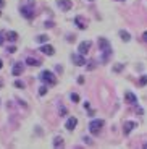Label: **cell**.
Wrapping results in <instances>:
<instances>
[{
    "mask_svg": "<svg viewBox=\"0 0 147 149\" xmlns=\"http://www.w3.org/2000/svg\"><path fill=\"white\" fill-rule=\"evenodd\" d=\"M99 50H102V62H108V57L112 55V45L105 37H99Z\"/></svg>",
    "mask_w": 147,
    "mask_h": 149,
    "instance_id": "6da1fadb",
    "label": "cell"
},
{
    "mask_svg": "<svg viewBox=\"0 0 147 149\" xmlns=\"http://www.w3.org/2000/svg\"><path fill=\"white\" fill-rule=\"evenodd\" d=\"M39 78H41L44 83H47V84H55V83H57V78L53 76V73H52V71H49V70L42 71Z\"/></svg>",
    "mask_w": 147,
    "mask_h": 149,
    "instance_id": "7a4b0ae2",
    "label": "cell"
},
{
    "mask_svg": "<svg viewBox=\"0 0 147 149\" xmlns=\"http://www.w3.org/2000/svg\"><path fill=\"white\" fill-rule=\"evenodd\" d=\"M103 127V120H92L91 123H89V131H91L92 134H99L100 130H102Z\"/></svg>",
    "mask_w": 147,
    "mask_h": 149,
    "instance_id": "3957f363",
    "label": "cell"
},
{
    "mask_svg": "<svg viewBox=\"0 0 147 149\" xmlns=\"http://www.w3.org/2000/svg\"><path fill=\"white\" fill-rule=\"evenodd\" d=\"M134 128H137V123H136V122H131V120H128V122L123 123V133H125L126 136H128V134L131 133Z\"/></svg>",
    "mask_w": 147,
    "mask_h": 149,
    "instance_id": "277c9868",
    "label": "cell"
},
{
    "mask_svg": "<svg viewBox=\"0 0 147 149\" xmlns=\"http://www.w3.org/2000/svg\"><path fill=\"white\" fill-rule=\"evenodd\" d=\"M91 45H92V42H91V41H84V42H81V44H79L78 50H79V54H81V55H86V54L89 52Z\"/></svg>",
    "mask_w": 147,
    "mask_h": 149,
    "instance_id": "5b68a950",
    "label": "cell"
},
{
    "mask_svg": "<svg viewBox=\"0 0 147 149\" xmlns=\"http://www.w3.org/2000/svg\"><path fill=\"white\" fill-rule=\"evenodd\" d=\"M125 102H128V104H131V105H136L137 104V97L134 96L131 91H126L125 93Z\"/></svg>",
    "mask_w": 147,
    "mask_h": 149,
    "instance_id": "8992f818",
    "label": "cell"
},
{
    "mask_svg": "<svg viewBox=\"0 0 147 149\" xmlns=\"http://www.w3.org/2000/svg\"><path fill=\"white\" fill-rule=\"evenodd\" d=\"M71 60H73V63H74V65H78V67H83V65L86 63L84 55H81V54H79V55H76V54H73V55H71Z\"/></svg>",
    "mask_w": 147,
    "mask_h": 149,
    "instance_id": "52a82bcc",
    "label": "cell"
},
{
    "mask_svg": "<svg viewBox=\"0 0 147 149\" xmlns=\"http://www.w3.org/2000/svg\"><path fill=\"white\" fill-rule=\"evenodd\" d=\"M57 3H58V7L62 8L63 11H68L71 7H73V3H71V0H58Z\"/></svg>",
    "mask_w": 147,
    "mask_h": 149,
    "instance_id": "ba28073f",
    "label": "cell"
},
{
    "mask_svg": "<svg viewBox=\"0 0 147 149\" xmlns=\"http://www.w3.org/2000/svg\"><path fill=\"white\" fill-rule=\"evenodd\" d=\"M76 125H78V118L76 117H70V118L66 120V123H65V128L66 130H74Z\"/></svg>",
    "mask_w": 147,
    "mask_h": 149,
    "instance_id": "9c48e42d",
    "label": "cell"
},
{
    "mask_svg": "<svg viewBox=\"0 0 147 149\" xmlns=\"http://www.w3.org/2000/svg\"><path fill=\"white\" fill-rule=\"evenodd\" d=\"M74 24H76L79 29H86V28H87V23H86V19L83 18V16H76V18H74Z\"/></svg>",
    "mask_w": 147,
    "mask_h": 149,
    "instance_id": "30bf717a",
    "label": "cell"
},
{
    "mask_svg": "<svg viewBox=\"0 0 147 149\" xmlns=\"http://www.w3.org/2000/svg\"><path fill=\"white\" fill-rule=\"evenodd\" d=\"M39 50H41L42 54H45V55H53V54H55V49L52 47V45H42L41 49H39Z\"/></svg>",
    "mask_w": 147,
    "mask_h": 149,
    "instance_id": "8fae6325",
    "label": "cell"
},
{
    "mask_svg": "<svg viewBox=\"0 0 147 149\" xmlns=\"http://www.w3.org/2000/svg\"><path fill=\"white\" fill-rule=\"evenodd\" d=\"M23 70H24L23 63H21V62H18V63H15V67H13V74H15V76H19V74L23 73Z\"/></svg>",
    "mask_w": 147,
    "mask_h": 149,
    "instance_id": "7c38bea8",
    "label": "cell"
},
{
    "mask_svg": "<svg viewBox=\"0 0 147 149\" xmlns=\"http://www.w3.org/2000/svg\"><path fill=\"white\" fill-rule=\"evenodd\" d=\"M5 36H7V39H8L10 42H15L16 39H18V33H15V31H8Z\"/></svg>",
    "mask_w": 147,
    "mask_h": 149,
    "instance_id": "4fadbf2b",
    "label": "cell"
},
{
    "mask_svg": "<svg viewBox=\"0 0 147 149\" xmlns=\"http://www.w3.org/2000/svg\"><path fill=\"white\" fill-rule=\"evenodd\" d=\"M21 13L26 16V18H33V16H34V13L31 11L29 7H23V8H21Z\"/></svg>",
    "mask_w": 147,
    "mask_h": 149,
    "instance_id": "5bb4252c",
    "label": "cell"
},
{
    "mask_svg": "<svg viewBox=\"0 0 147 149\" xmlns=\"http://www.w3.org/2000/svg\"><path fill=\"white\" fill-rule=\"evenodd\" d=\"M26 63L28 65H31V67H39L41 65V62L37 58H33V57H28V60H26Z\"/></svg>",
    "mask_w": 147,
    "mask_h": 149,
    "instance_id": "9a60e30c",
    "label": "cell"
},
{
    "mask_svg": "<svg viewBox=\"0 0 147 149\" xmlns=\"http://www.w3.org/2000/svg\"><path fill=\"white\" fill-rule=\"evenodd\" d=\"M120 37H121L125 42H128L129 39H131V36H129V33H126V31H120Z\"/></svg>",
    "mask_w": 147,
    "mask_h": 149,
    "instance_id": "2e32d148",
    "label": "cell"
},
{
    "mask_svg": "<svg viewBox=\"0 0 147 149\" xmlns=\"http://www.w3.org/2000/svg\"><path fill=\"white\" fill-rule=\"evenodd\" d=\"M53 146H55V148H58V146H63V139L60 138V136H57V138L53 139Z\"/></svg>",
    "mask_w": 147,
    "mask_h": 149,
    "instance_id": "e0dca14e",
    "label": "cell"
},
{
    "mask_svg": "<svg viewBox=\"0 0 147 149\" xmlns=\"http://www.w3.org/2000/svg\"><path fill=\"white\" fill-rule=\"evenodd\" d=\"M36 41H37V42H47V41H49V36H45V34H41V36L37 37Z\"/></svg>",
    "mask_w": 147,
    "mask_h": 149,
    "instance_id": "ac0fdd59",
    "label": "cell"
},
{
    "mask_svg": "<svg viewBox=\"0 0 147 149\" xmlns=\"http://www.w3.org/2000/svg\"><path fill=\"white\" fill-rule=\"evenodd\" d=\"M147 84V74H144L142 78L139 79V86H146Z\"/></svg>",
    "mask_w": 147,
    "mask_h": 149,
    "instance_id": "d6986e66",
    "label": "cell"
},
{
    "mask_svg": "<svg viewBox=\"0 0 147 149\" xmlns=\"http://www.w3.org/2000/svg\"><path fill=\"white\" fill-rule=\"evenodd\" d=\"M45 93H47V86H41V88H39V94H41V96H44Z\"/></svg>",
    "mask_w": 147,
    "mask_h": 149,
    "instance_id": "ffe728a7",
    "label": "cell"
},
{
    "mask_svg": "<svg viewBox=\"0 0 147 149\" xmlns=\"http://www.w3.org/2000/svg\"><path fill=\"white\" fill-rule=\"evenodd\" d=\"M15 86H16V88H21V89H23V88H24V83L19 81V79H16V81H15Z\"/></svg>",
    "mask_w": 147,
    "mask_h": 149,
    "instance_id": "44dd1931",
    "label": "cell"
},
{
    "mask_svg": "<svg viewBox=\"0 0 147 149\" xmlns=\"http://www.w3.org/2000/svg\"><path fill=\"white\" fill-rule=\"evenodd\" d=\"M71 101H73V102H79V96H78V94H71Z\"/></svg>",
    "mask_w": 147,
    "mask_h": 149,
    "instance_id": "7402d4cb",
    "label": "cell"
},
{
    "mask_svg": "<svg viewBox=\"0 0 147 149\" xmlns=\"http://www.w3.org/2000/svg\"><path fill=\"white\" fill-rule=\"evenodd\" d=\"M8 52H10V54H15V52H16V47H10V49H8Z\"/></svg>",
    "mask_w": 147,
    "mask_h": 149,
    "instance_id": "603a6c76",
    "label": "cell"
},
{
    "mask_svg": "<svg viewBox=\"0 0 147 149\" xmlns=\"http://www.w3.org/2000/svg\"><path fill=\"white\" fill-rule=\"evenodd\" d=\"M120 70H123V65H116L115 67V71H120Z\"/></svg>",
    "mask_w": 147,
    "mask_h": 149,
    "instance_id": "cb8c5ba5",
    "label": "cell"
},
{
    "mask_svg": "<svg viewBox=\"0 0 147 149\" xmlns=\"http://www.w3.org/2000/svg\"><path fill=\"white\" fill-rule=\"evenodd\" d=\"M52 26H53V23H52V21H49V23H45V28H52Z\"/></svg>",
    "mask_w": 147,
    "mask_h": 149,
    "instance_id": "d4e9b609",
    "label": "cell"
},
{
    "mask_svg": "<svg viewBox=\"0 0 147 149\" xmlns=\"http://www.w3.org/2000/svg\"><path fill=\"white\" fill-rule=\"evenodd\" d=\"M94 67H96V62H91V65H89V70H92Z\"/></svg>",
    "mask_w": 147,
    "mask_h": 149,
    "instance_id": "484cf974",
    "label": "cell"
},
{
    "mask_svg": "<svg viewBox=\"0 0 147 149\" xmlns=\"http://www.w3.org/2000/svg\"><path fill=\"white\" fill-rule=\"evenodd\" d=\"M142 39H144V41H146V42H147V31H146V33H144V34H142Z\"/></svg>",
    "mask_w": 147,
    "mask_h": 149,
    "instance_id": "4316f807",
    "label": "cell"
},
{
    "mask_svg": "<svg viewBox=\"0 0 147 149\" xmlns=\"http://www.w3.org/2000/svg\"><path fill=\"white\" fill-rule=\"evenodd\" d=\"M2 36H3V34H2V33H0V45H2V44H3V37H2Z\"/></svg>",
    "mask_w": 147,
    "mask_h": 149,
    "instance_id": "83f0119b",
    "label": "cell"
},
{
    "mask_svg": "<svg viewBox=\"0 0 147 149\" xmlns=\"http://www.w3.org/2000/svg\"><path fill=\"white\" fill-rule=\"evenodd\" d=\"M5 5V0H0V7H3Z\"/></svg>",
    "mask_w": 147,
    "mask_h": 149,
    "instance_id": "f1b7e54d",
    "label": "cell"
},
{
    "mask_svg": "<svg viewBox=\"0 0 147 149\" xmlns=\"http://www.w3.org/2000/svg\"><path fill=\"white\" fill-rule=\"evenodd\" d=\"M2 67H3V63H2V60H0V68H2Z\"/></svg>",
    "mask_w": 147,
    "mask_h": 149,
    "instance_id": "f546056e",
    "label": "cell"
},
{
    "mask_svg": "<svg viewBox=\"0 0 147 149\" xmlns=\"http://www.w3.org/2000/svg\"><path fill=\"white\" fill-rule=\"evenodd\" d=\"M0 88H2V81H0Z\"/></svg>",
    "mask_w": 147,
    "mask_h": 149,
    "instance_id": "4dcf8cb0",
    "label": "cell"
},
{
    "mask_svg": "<svg viewBox=\"0 0 147 149\" xmlns=\"http://www.w3.org/2000/svg\"><path fill=\"white\" fill-rule=\"evenodd\" d=\"M118 2H121V0H118Z\"/></svg>",
    "mask_w": 147,
    "mask_h": 149,
    "instance_id": "1f68e13d",
    "label": "cell"
},
{
    "mask_svg": "<svg viewBox=\"0 0 147 149\" xmlns=\"http://www.w3.org/2000/svg\"><path fill=\"white\" fill-rule=\"evenodd\" d=\"M89 2H92V0H89Z\"/></svg>",
    "mask_w": 147,
    "mask_h": 149,
    "instance_id": "d6a6232c",
    "label": "cell"
}]
</instances>
